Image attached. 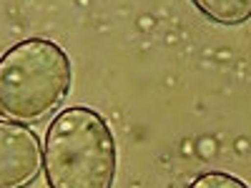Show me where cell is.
<instances>
[{
    "label": "cell",
    "mask_w": 251,
    "mask_h": 188,
    "mask_svg": "<svg viewBox=\"0 0 251 188\" xmlns=\"http://www.w3.org/2000/svg\"><path fill=\"white\" fill-rule=\"evenodd\" d=\"M43 168V145L25 123L0 118V188H28Z\"/></svg>",
    "instance_id": "cell-3"
},
{
    "label": "cell",
    "mask_w": 251,
    "mask_h": 188,
    "mask_svg": "<svg viewBox=\"0 0 251 188\" xmlns=\"http://www.w3.org/2000/svg\"><path fill=\"white\" fill-rule=\"evenodd\" d=\"M73 86L71 55L55 40L25 38L0 55V116L38 123L60 108Z\"/></svg>",
    "instance_id": "cell-2"
},
{
    "label": "cell",
    "mask_w": 251,
    "mask_h": 188,
    "mask_svg": "<svg viewBox=\"0 0 251 188\" xmlns=\"http://www.w3.org/2000/svg\"><path fill=\"white\" fill-rule=\"evenodd\" d=\"M191 3L219 25H241L251 18V0H191Z\"/></svg>",
    "instance_id": "cell-4"
},
{
    "label": "cell",
    "mask_w": 251,
    "mask_h": 188,
    "mask_svg": "<svg viewBox=\"0 0 251 188\" xmlns=\"http://www.w3.org/2000/svg\"><path fill=\"white\" fill-rule=\"evenodd\" d=\"M118 168L116 136L88 106L60 111L43 138L48 188H113Z\"/></svg>",
    "instance_id": "cell-1"
},
{
    "label": "cell",
    "mask_w": 251,
    "mask_h": 188,
    "mask_svg": "<svg viewBox=\"0 0 251 188\" xmlns=\"http://www.w3.org/2000/svg\"><path fill=\"white\" fill-rule=\"evenodd\" d=\"M188 188H251V186L244 183L239 176H231L226 171H206L196 176Z\"/></svg>",
    "instance_id": "cell-5"
}]
</instances>
